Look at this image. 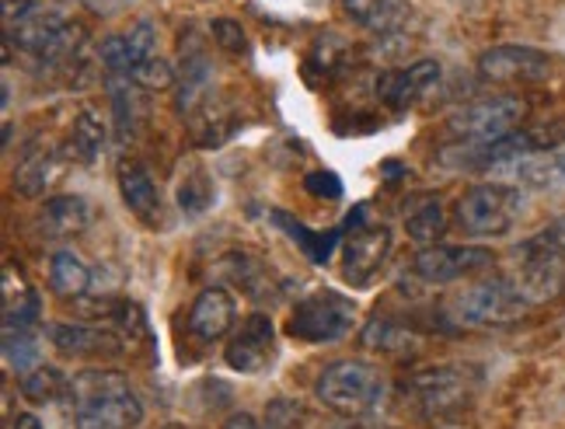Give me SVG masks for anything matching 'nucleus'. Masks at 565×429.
<instances>
[{"label":"nucleus","mask_w":565,"mask_h":429,"mask_svg":"<svg viewBox=\"0 0 565 429\" xmlns=\"http://www.w3.org/2000/svg\"><path fill=\"white\" fill-rule=\"evenodd\" d=\"M18 388L32 405H50L63 395H71V380L56 367H32L29 374H21Z\"/></svg>","instance_id":"nucleus-27"},{"label":"nucleus","mask_w":565,"mask_h":429,"mask_svg":"<svg viewBox=\"0 0 565 429\" xmlns=\"http://www.w3.org/2000/svg\"><path fill=\"white\" fill-rule=\"evenodd\" d=\"M237 321V304L231 290L224 287H206L195 293L189 308V332L200 342H221Z\"/></svg>","instance_id":"nucleus-16"},{"label":"nucleus","mask_w":565,"mask_h":429,"mask_svg":"<svg viewBox=\"0 0 565 429\" xmlns=\"http://www.w3.org/2000/svg\"><path fill=\"white\" fill-rule=\"evenodd\" d=\"M356 429H374V426H356Z\"/></svg>","instance_id":"nucleus-40"},{"label":"nucleus","mask_w":565,"mask_h":429,"mask_svg":"<svg viewBox=\"0 0 565 429\" xmlns=\"http://www.w3.org/2000/svg\"><path fill=\"white\" fill-rule=\"evenodd\" d=\"M524 217V192L507 182L471 185L454 206V221L471 238H503Z\"/></svg>","instance_id":"nucleus-8"},{"label":"nucleus","mask_w":565,"mask_h":429,"mask_svg":"<svg viewBox=\"0 0 565 429\" xmlns=\"http://www.w3.org/2000/svg\"><path fill=\"white\" fill-rule=\"evenodd\" d=\"M53 346L63 356L74 360H113L126 350V342L116 329L102 325H56L53 329Z\"/></svg>","instance_id":"nucleus-18"},{"label":"nucleus","mask_w":565,"mask_h":429,"mask_svg":"<svg viewBox=\"0 0 565 429\" xmlns=\"http://www.w3.org/2000/svg\"><path fill=\"white\" fill-rule=\"evenodd\" d=\"M213 203V182L203 168H189V175H182L179 182V206L185 217H200Z\"/></svg>","instance_id":"nucleus-30"},{"label":"nucleus","mask_w":565,"mask_h":429,"mask_svg":"<svg viewBox=\"0 0 565 429\" xmlns=\"http://www.w3.org/2000/svg\"><path fill=\"white\" fill-rule=\"evenodd\" d=\"M363 346L366 350H374V353H387V356H408V353H416L423 350V335L405 325V321H395V318H371L363 325Z\"/></svg>","instance_id":"nucleus-21"},{"label":"nucleus","mask_w":565,"mask_h":429,"mask_svg":"<svg viewBox=\"0 0 565 429\" xmlns=\"http://www.w3.org/2000/svg\"><path fill=\"white\" fill-rule=\"evenodd\" d=\"M273 221L279 224V227H287L290 230V238L294 242H300V248L308 251V259L311 262H318V266H324L332 259V248L339 245V230H324V234H318V230H308L300 221H294V217H287V213H273Z\"/></svg>","instance_id":"nucleus-28"},{"label":"nucleus","mask_w":565,"mask_h":429,"mask_svg":"<svg viewBox=\"0 0 565 429\" xmlns=\"http://www.w3.org/2000/svg\"><path fill=\"white\" fill-rule=\"evenodd\" d=\"M555 74V60L534 46H492L478 56V77L499 88H531Z\"/></svg>","instance_id":"nucleus-10"},{"label":"nucleus","mask_w":565,"mask_h":429,"mask_svg":"<svg viewBox=\"0 0 565 429\" xmlns=\"http://www.w3.org/2000/svg\"><path fill=\"white\" fill-rule=\"evenodd\" d=\"M50 290L56 297H84L92 290V269L81 262V255L74 251H56L50 259Z\"/></svg>","instance_id":"nucleus-25"},{"label":"nucleus","mask_w":565,"mask_h":429,"mask_svg":"<svg viewBox=\"0 0 565 429\" xmlns=\"http://www.w3.org/2000/svg\"><path fill=\"white\" fill-rule=\"evenodd\" d=\"M440 77H444V67L437 60H416V63H408V67L384 71L374 88L387 109L405 112L412 105H419L433 88H440Z\"/></svg>","instance_id":"nucleus-14"},{"label":"nucleus","mask_w":565,"mask_h":429,"mask_svg":"<svg viewBox=\"0 0 565 429\" xmlns=\"http://www.w3.org/2000/svg\"><path fill=\"white\" fill-rule=\"evenodd\" d=\"M303 189L318 200H339L342 196V182H339L335 171H311V175L303 179Z\"/></svg>","instance_id":"nucleus-35"},{"label":"nucleus","mask_w":565,"mask_h":429,"mask_svg":"<svg viewBox=\"0 0 565 429\" xmlns=\"http://www.w3.org/2000/svg\"><path fill=\"white\" fill-rule=\"evenodd\" d=\"M185 122H189V133H192V143L195 147H221L237 130L234 112L227 109V105L213 101V98L195 116H189Z\"/></svg>","instance_id":"nucleus-24"},{"label":"nucleus","mask_w":565,"mask_h":429,"mask_svg":"<svg viewBox=\"0 0 565 429\" xmlns=\"http://www.w3.org/2000/svg\"><path fill=\"white\" fill-rule=\"evenodd\" d=\"M164 429H185V426H179V422H168Z\"/></svg>","instance_id":"nucleus-39"},{"label":"nucleus","mask_w":565,"mask_h":429,"mask_svg":"<svg viewBox=\"0 0 565 429\" xmlns=\"http://www.w3.org/2000/svg\"><path fill=\"white\" fill-rule=\"evenodd\" d=\"M88 221H92V210L81 196H53L39 210V230H42V238H50V242L74 238V234L88 227Z\"/></svg>","instance_id":"nucleus-20"},{"label":"nucleus","mask_w":565,"mask_h":429,"mask_svg":"<svg viewBox=\"0 0 565 429\" xmlns=\"http://www.w3.org/2000/svg\"><path fill=\"white\" fill-rule=\"evenodd\" d=\"M122 39H126V53H129V63H134V67L150 56H158V29L150 25V21H137Z\"/></svg>","instance_id":"nucleus-32"},{"label":"nucleus","mask_w":565,"mask_h":429,"mask_svg":"<svg viewBox=\"0 0 565 429\" xmlns=\"http://www.w3.org/2000/svg\"><path fill=\"white\" fill-rule=\"evenodd\" d=\"M353 321H356L353 297H345L339 290H311L294 304L287 335L297 342H308V346H324V342H339L350 335Z\"/></svg>","instance_id":"nucleus-9"},{"label":"nucleus","mask_w":565,"mask_h":429,"mask_svg":"<svg viewBox=\"0 0 565 429\" xmlns=\"http://www.w3.org/2000/svg\"><path fill=\"white\" fill-rule=\"evenodd\" d=\"M345 60V42L339 35H321L311 50V67H321L324 74H335Z\"/></svg>","instance_id":"nucleus-34"},{"label":"nucleus","mask_w":565,"mask_h":429,"mask_svg":"<svg viewBox=\"0 0 565 429\" xmlns=\"http://www.w3.org/2000/svg\"><path fill=\"white\" fill-rule=\"evenodd\" d=\"M4 360L18 374H29L39 360V335L35 325H4Z\"/></svg>","instance_id":"nucleus-29"},{"label":"nucleus","mask_w":565,"mask_h":429,"mask_svg":"<svg viewBox=\"0 0 565 429\" xmlns=\"http://www.w3.org/2000/svg\"><path fill=\"white\" fill-rule=\"evenodd\" d=\"M315 398L342 419H366L387 401V380L374 363L345 356V360H332L318 374Z\"/></svg>","instance_id":"nucleus-4"},{"label":"nucleus","mask_w":565,"mask_h":429,"mask_svg":"<svg viewBox=\"0 0 565 429\" xmlns=\"http://www.w3.org/2000/svg\"><path fill=\"white\" fill-rule=\"evenodd\" d=\"M102 147H105V126L95 112H77L71 130H67V140H63V154L77 164H95L102 158Z\"/></svg>","instance_id":"nucleus-23"},{"label":"nucleus","mask_w":565,"mask_h":429,"mask_svg":"<svg viewBox=\"0 0 565 429\" xmlns=\"http://www.w3.org/2000/svg\"><path fill=\"white\" fill-rule=\"evenodd\" d=\"M478 388H482V374L475 367H454V363H447V367L412 374L402 384V395L423 419H450L468 409Z\"/></svg>","instance_id":"nucleus-7"},{"label":"nucleus","mask_w":565,"mask_h":429,"mask_svg":"<svg viewBox=\"0 0 565 429\" xmlns=\"http://www.w3.org/2000/svg\"><path fill=\"white\" fill-rule=\"evenodd\" d=\"M84 4H88L95 14H116L119 8L129 4V0H84Z\"/></svg>","instance_id":"nucleus-37"},{"label":"nucleus","mask_w":565,"mask_h":429,"mask_svg":"<svg viewBox=\"0 0 565 429\" xmlns=\"http://www.w3.org/2000/svg\"><path fill=\"white\" fill-rule=\"evenodd\" d=\"M210 32H213V42H216L221 50H227V53H234V56L248 53V35H245V29H242V21H234V18H216Z\"/></svg>","instance_id":"nucleus-33"},{"label":"nucleus","mask_w":565,"mask_h":429,"mask_svg":"<svg viewBox=\"0 0 565 429\" xmlns=\"http://www.w3.org/2000/svg\"><path fill=\"white\" fill-rule=\"evenodd\" d=\"M74 429H137L143 401L119 371H84L71 380Z\"/></svg>","instance_id":"nucleus-1"},{"label":"nucleus","mask_w":565,"mask_h":429,"mask_svg":"<svg viewBox=\"0 0 565 429\" xmlns=\"http://www.w3.org/2000/svg\"><path fill=\"white\" fill-rule=\"evenodd\" d=\"M524 119H527V101L520 95H486L454 112L444 126V137L450 147L482 150L489 143L507 140L516 130H524L520 126Z\"/></svg>","instance_id":"nucleus-5"},{"label":"nucleus","mask_w":565,"mask_h":429,"mask_svg":"<svg viewBox=\"0 0 565 429\" xmlns=\"http://www.w3.org/2000/svg\"><path fill=\"white\" fill-rule=\"evenodd\" d=\"M405 230H408V238L416 242V245H423V248L440 245V234L447 230L444 203H440V200H423V203L405 217Z\"/></svg>","instance_id":"nucleus-26"},{"label":"nucleus","mask_w":565,"mask_h":429,"mask_svg":"<svg viewBox=\"0 0 565 429\" xmlns=\"http://www.w3.org/2000/svg\"><path fill=\"white\" fill-rule=\"evenodd\" d=\"M492 175L520 192H558L565 189V154L562 150H527V154L510 158Z\"/></svg>","instance_id":"nucleus-13"},{"label":"nucleus","mask_w":565,"mask_h":429,"mask_svg":"<svg viewBox=\"0 0 565 429\" xmlns=\"http://www.w3.org/2000/svg\"><path fill=\"white\" fill-rule=\"evenodd\" d=\"M391 255V230L387 227H353L350 242L342 248V276L350 280L353 287H366L374 283V276L384 269Z\"/></svg>","instance_id":"nucleus-15"},{"label":"nucleus","mask_w":565,"mask_h":429,"mask_svg":"<svg viewBox=\"0 0 565 429\" xmlns=\"http://www.w3.org/2000/svg\"><path fill=\"white\" fill-rule=\"evenodd\" d=\"M14 429H42V422H39L35 416H29V412H21V416L14 419Z\"/></svg>","instance_id":"nucleus-38"},{"label":"nucleus","mask_w":565,"mask_h":429,"mask_svg":"<svg viewBox=\"0 0 565 429\" xmlns=\"http://www.w3.org/2000/svg\"><path fill=\"white\" fill-rule=\"evenodd\" d=\"M510 280L531 300V308L565 293V217H555L513 248Z\"/></svg>","instance_id":"nucleus-3"},{"label":"nucleus","mask_w":565,"mask_h":429,"mask_svg":"<svg viewBox=\"0 0 565 429\" xmlns=\"http://www.w3.org/2000/svg\"><path fill=\"white\" fill-rule=\"evenodd\" d=\"M531 311V300L516 290L510 276L475 280L447 300V318L468 329H507Z\"/></svg>","instance_id":"nucleus-6"},{"label":"nucleus","mask_w":565,"mask_h":429,"mask_svg":"<svg viewBox=\"0 0 565 429\" xmlns=\"http://www.w3.org/2000/svg\"><path fill=\"white\" fill-rule=\"evenodd\" d=\"M342 11L371 35H398L412 18L408 0H342Z\"/></svg>","instance_id":"nucleus-19"},{"label":"nucleus","mask_w":565,"mask_h":429,"mask_svg":"<svg viewBox=\"0 0 565 429\" xmlns=\"http://www.w3.org/2000/svg\"><path fill=\"white\" fill-rule=\"evenodd\" d=\"M8 42L42 63L74 60L84 46V29L39 0H4Z\"/></svg>","instance_id":"nucleus-2"},{"label":"nucleus","mask_w":565,"mask_h":429,"mask_svg":"<svg viewBox=\"0 0 565 429\" xmlns=\"http://www.w3.org/2000/svg\"><path fill=\"white\" fill-rule=\"evenodd\" d=\"M276 321L263 311H255L242 321V329H237L227 342V350H224V360H227V367L237 371V374H263L269 371L273 363H276Z\"/></svg>","instance_id":"nucleus-12"},{"label":"nucleus","mask_w":565,"mask_h":429,"mask_svg":"<svg viewBox=\"0 0 565 429\" xmlns=\"http://www.w3.org/2000/svg\"><path fill=\"white\" fill-rule=\"evenodd\" d=\"M119 192H122L126 210L134 213L140 224L147 227L161 224V189L143 161H134V158L119 161Z\"/></svg>","instance_id":"nucleus-17"},{"label":"nucleus","mask_w":565,"mask_h":429,"mask_svg":"<svg viewBox=\"0 0 565 429\" xmlns=\"http://www.w3.org/2000/svg\"><path fill=\"white\" fill-rule=\"evenodd\" d=\"M129 81H134V88L140 92H168L171 84H175V67L161 56H150L129 71Z\"/></svg>","instance_id":"nucleus-31"},{"label":"nucleus","mask_w":565,"mask_h":429,"mask_svg":"<svg viewBox=\"0 0 565 429\" xmlns=\"http://www.w3.org/2000/svg\"><path fill=\"white\" fill-rule=\"evenodd\" d=\"M56 179H60V150L35 147L14 168V192L25 200H39Z\"/></svg>","instance_id":"nucleus-22"},{"label":"nucleus","mask_w":565,"mask_h":429,"mask_svg":"<svg viewBox=\"0 0 565 429\" xmlns=\"http://www.w3.org/2000/svg\"><path fill=\"white\" fill-rule=\"evenodd\" d=\"M224 429H273L269 422H258L255 416H248V412H234L227 422H224Z\"/></svg>","instance_id":"nucleus-36"},{"label":"nucleus","mask_w":565,"mask_h":429,"mask_svg":"<svg viewBox=\"0 0 565 429\" xmlns=\"http://www.w3.org/2000/svg\"><path fill=\"white\" fill-rule=\"evenodd\" d=\"M492 262L495 255L482 245H433L412 259V272L429 287H447L492 269Z\"/></svg>","instance_id":"nucleus-11"}]
</instances>
